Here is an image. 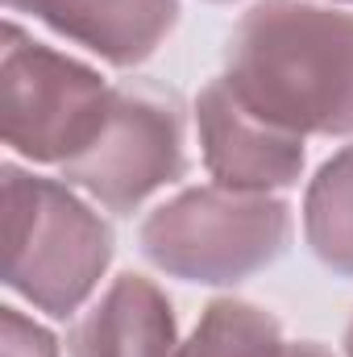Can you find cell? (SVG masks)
<instances>
[{"mask_svg":"<svg viewBox=\"0 0 353 357\" xmlns=\"http://www.w3.org/2000/svg\"><path fill=\"white\" fill-rule=\"evenodd\" d=\"M75 357H171L175 320L158 291L142 278H121L104 307H96L80 341Z\"/></svg>","mask_w":353,"mask_h":357,"instance_id":"52a82bcc","label":"cell"},{"mask_svg":"<svg viewBox=\"0 0 353 357\" xmlns=\"http://www.w3.org/2000/svg\"><path fill=\"white\" fill-rule=\"evenodd\" d=\"M142 245L150 262L191 282H233L283 254L287 208L274 199L191 191L146 220Z\"/></svg>","mask_w":353,"mask_h":357,"instance_id":"7a4b0ae2","label":"cell"},{"mask_svg":"<svg viewBox=\"0 0 353 357\" xmlns=\"http://www.w3.org/2000/svg\"><path fill=\"white\" fill-rule=\"evenodd\" d=\"M33 216H29V262L8 266V282L25 291L54 316H67L91 291L96 274L108 262V229L84 204L63 195L50 183H33Z\"/></svg>","mask_w":353,"mask_h":357,"instance_id":"277c9868","label":"cell"},{"mask_svg":"<svg viewBox=\"0 0 353 357\" xmlns=\"http://www.w3.org/2000/svg\"><path fill=\"white\" fill-rule=\"evenodd\" d=\"M183 121L179 100L158 88L112 91L104 129L88 150L67 162V175L96 191L108 208L129 212L154 187L183 175Z\"/></svg>","mask_w":353,"mask_h":357,"instance_id":"3957f363","label":"cell"},{"mask_svg":"<svg viewBox=\"0 0 353 357\" xmlns=\"http://www.w3.org/2000/svg\"><path fill=\"white\" fill-rule=\"evenodd\" d=\"M200 125H204L208 167L229 187H283L303 167V146L287 137L278 125L250 112L220 84L204 91Z\"/></svg>","mask_w":353,"mask_h":357,"instance_id":"5b68a950","label":"cell"},{"mask_svg":"<svg viewBox=\"0 0 353 357\" xmlns=\"http://www.w3.org/2000/svg\"><path fill=\"white\" fill-rule=\"evenodd\" d=\"M350 354H353V328H350Z\"/></svg>","mask_w":353,"mask_h":357,"instance_id":"9c48e42d","label":"cell"},{"mask_svg":"<svg viewBox=\"0 0 353 357\" xmlns=\"http://www.w3.org/2000/svg\"><path fill=\"white\" fill-rule=\"evenodd\" d=\"M29 8L112 63L154 54L158 38L175 25V0H29Z\"/></svg>","mask_w":353,"mask_h":357,"instance_id":"8992f818","label":"cell"},{"mask_svg":"<svg viewBox=\"0 0 353 357\" xmlns=\"http://www.w3.org/2000/svg\"><path fill=\"white\" fill-rule=\"evenodd\" d=\"M308 237L329 266L353 274V150L329 162L320 183L312 187Z\"/></svg>","mask_w":353,"mask_h":357,"instance_id":"ba28073f","label":"cell"},{"mask_svg":"<svg viewBox=\"0 0 353 357\" xmlns=\"http://www.w3.org/2000/svg\"><path fill=\"white\" fill-rule=\"evenodd\" d=\"M225 88L278 129H353V17L258 4L229 42Z\"/></svg>","mask_w":353,"mask_h":357,"instance_id":"6da1fadb","label":"cell"}]
</instances>
